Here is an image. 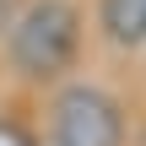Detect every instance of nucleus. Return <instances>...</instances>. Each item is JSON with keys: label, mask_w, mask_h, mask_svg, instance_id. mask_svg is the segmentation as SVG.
Wrapping results in <instances>:
<instances>
[{"label": "nucleus", "mask_w": 146, "mask_h": 146, "mask_svg": "<svg viewBox=\"0 0 146 146\" xmlns=\"http://www.w3.org/2000/svg\"><path fill=\"white\" fill-rule=\"evenodd\" d=\"M125 119L103 87H65L54 103V146H119Z\"/></svg>", "instance_id": "obj_2"}, {"label": "nucleus", "mask_w": 146, "mask_h": 146, "mask_svg": "<svg viewBox=\"0 0 146 146\" xmlns=\"http://www.w3.org/2000/svg\"><path fill=\"white\" fill-rule=\"evenodd\" d=\"M76 43H81V16H76L70 0H33L11 27V60L33 81L60 76L70 65Z\"/></svg>", "instance_id": "obj_1"}, {"label": "nucleus", "mask_w": 146, "mask_h": 146, "mask_svg": "<svg viewBox=\"0 0 146 146\" xmlns=\"http://www.w3.org/2000/svg\"><path fill=\"white\" fill-rule=\"evenodd\" d=\"M103 33L125 49L146 43V0H103Z\"/></svg>", "instance_id": "obj_3"}, {"label": "nucleus", "mask_w": 146, "mask_h": 146, "mask_svg": "<svg viewBox=\"0 0 146 146\" xmlns=\"http://www.w3.org/2000/svg\"><path fill=\"white\" fill-rule=\"evenodd\" d=\"M0 146H33V135H27L16 119H0Z\"/></svg>", "instance_id": "obj_4"}, {"label": "nucleus", "mask_w": 146, "mask_h": 146, "mask_svg": "<svg viewBox=\"0 0 146 146\" xmlns=\"http://www.w3.org/2000/svg\"><path fill=\"white\" fill-rule=\"evenodd\" d=\"M11 5H16V0H0V27L11 22Z\"/></svg>", "instance_id": "obj_5"}]
</instances>
